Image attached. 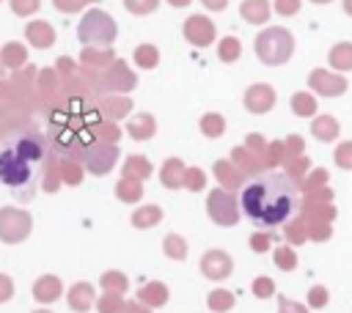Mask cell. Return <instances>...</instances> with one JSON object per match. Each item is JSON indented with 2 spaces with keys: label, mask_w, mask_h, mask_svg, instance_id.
Returning a JSON list of instances; mask_svg holds the SVG:
<instances>
[{
  "label": "cell",
  "mask_w": 352,
  "mask_h": 313,
  "mask_svg": "<svg viewBox=\"0 0 352 313\" xmlns=\"http://www.w3.org/2000/svg\"><path fill=\"white\" fill-rule=\"evenodd\" d=\"M138 299L146 305V308H160L168 302V288L162 283H146L140 291H138Z\"/></svg>",
  "instance_id": "cell-18"
},
{
  "label": "cell",
  "mask_w": 352,
  "mask_h": 313,
  "mask_svg": "<svg viewBox=\"0 0 352 313\" xmlns=\"http://www.w3.org/2000/svg\"><path fill=\"white\" fill-rule=\"evenodd\" d=\"M126 132H129L135 140H148V137L157 132V121H154V115H148V113H138V115L129 118Z\"/></svg>",
  "instance_id": "cell-16"
},
{
  "label": "cell",
  "mask_w": 352,
  "mask_h": 313,
  "mask_svg": "<svg viewBox=\"0 0 352 313\" xmlns=\"http://www.w3.org/2000/svg\"><path fill=\"white\" fill-rule=\"evenodd\" d=\"M239 14H242V19L253 22V25H261L270 16V3L267 0H245L242 8H239Z\"/></svg>",
  "instance_id": "cell-19"
},
{
  "label": "cell",
  "mask_w": 352,
  "mask_h": 313,
  "mask_svg": "<svg viewBox=\"0 0 352 313\" xmlns=\"http://www.w3.org/2000/svg\"><path fill=\"white\" fill-rule=\"evenodd\" d=\"M102 288H104V291L124 294V291H126V277H124L121 272H104V275H102Z\"/></svg>",
  "instance_id": "cell-32"
},
{
  "label": "cell",
  "mask_w": 352,
  "mask_h": 313,
  "mask_svg": "<svg viewBox=\"0 0 352 313\" xmlns=\"http://www.w3.org/2000/svg\"><path fill=\"white\" fill-rule=\"evenodd\" d=\"M77 36L85 47H107L116 41L118 27L110 14H104L102 8H91L77 25Z\"/></svg>",
  "instance_id": "cell-3"
},
{
  "label": "cell",
  "mask_w": 352,
  "mask_h": 313,
  "mask_svg": "<svg viewBox=\"0 0 352 313\" xmlns=\"http://www.w3.org/2000/svg\"><path fill=\"white\" fill-rule=\"evenodd\" d=\"M30 233V214L28 211H19V209H0V239L8 242V244H16L22 242L25 236Z\"/></svg>",
  "instance_id": "cell-5"
},
{
  "label": "cell",
  "mask_w": 352,
  "mask_h": 313,
  "mask_svg": "<svg viewBox=\"0 0 352 313\" xmlns=\"http://www.w3.org/2000/svg\"><path fill=\"white\" fill-rule=\"evenodd\" d=\"M292 33L283 30V27H267L264 33H258L256 38V55L267 63V66H278V63H286L289 55H292Z\"/></svg>",
  "instance_id": "cell-4"
},
{
  "label": "cell",
  "mask_w": 352,
  "mask_h": 313,
  "mask_svg": "<svg viewBox=\"0 0 352 313\" xmlns=\"http://www.w3.org/2000/svg\"><path fill=\"white\" fill-rule=\"evenodd\" d=\"M280 313H305L300 305H294V302H289V299H280Z\"/></svg>",
  "instance_id": "cell-49"
},
{
  "label": "cell",
  "mask_w": 352,
  "mask_h": 313,
  "mask_svg": "<svg viewBox=\"0 0 352 313\" xmlns=\"http://www.w3.org/2000/svg\"><path fill=\"white\" fill-rule=\"evenodd\" d=\"M214 173L220 176V181H223L226 187H236V184H239L236 170H231V167H228V162H217V165H214Z\"/></svg>",
  "instance_id": "cell-35"
},
{
  "label": "cell",
  "mask_w": 352,
  "mask_h": 313,
  "mask_svg": "<svg viewBox=\"0 0 352 313\" xmlns=\"http://www.w3.org/2000/svg\"><path fill=\"white\" fill-rule=\"evenodd\" d=\"M184 173H187V167H184L179 159H168V162L162 165V170H160V178H162V184H165L168 189H176V187L184 184Z\"/></svg>",
  "instance_id": "cell-17"
},
{
  "label": "cell",
  "mask_w": 352,
  "mask_h": 313,
  "mask_svg": "<svg viewBox=\"0 0 352 313\" xmlns=\"http://www.w3.org/2000/svg\"><path fill=\"white\" fill-rule=\"evenodd\" d=\"M272 104H275V91H272L270 85H250V88H248V93H245V107H248L250 113L261 115V113H267Z\"/></svg>",
  "instance_id": "cell-11"
},
{
  "label": "cell",
  "mask_w": 352,
  "mask_h": 313,
  "mask_svg": "<svg viewBox=\"0 0 352 313\" xmlns=\"http://www.w3.org/2000/svg\"><path fill=\"white\" fill-rule=\"evenodd\" d=\"M38 5H41L38 0H11V11L19 14V16H30V14H36Z\"/></svg>",
  "instance_id": "cell-37"
},
{
  "label": "cell",
  "mask_w": 352,
  "mask_h": 313,
  "mask_svg": "<svg viewBox=\"0 0 352 313\" xmlns=\"http://www.w3.org/2000/svg\"><path fill=\"white\" fill-rule=\"evenodd\" d=\"M201 3H204V5H206V8H212V11H223V8H226V3H228V0H201Z\"/></svg>",
  "instance_id": "cell-50"
},
{
  "label": "cell",
  "mask_w": 352,
  "mask_h": 313,
  "mask_svg": "<svg viewBox=\"0 0 352 313\" xmlns=\"http://www.w3.org/2000/svg\"><path fill=\"white\" fill-rule=\"evenodd\" d=\"M206 209H209V217L217 225H236V220H239L236 200L226 189H212L209 192V200H206Z\"/></svg>",
  "instance_id": "cell-6"
},
{
  "label": "cell",
  "mask_w": 352,
  "mask_h": 313,
  "mask_svg": "<svg viewBox=\"0 0 352 313\" xmlns=\"http://www.w3.org/2000/svg\"><path fill=\"white\" fill-rule=\"evenodd\" d=\"M36 313H52V310H36Z\"/></svg>",
  "instance_id": "cell-54"
},
{
  "label": "cell",
  "mask_w": 352,
  "mask_h": 313,
  "mask_svg": "<svg viewBox=\"0 0 352 313\" xmlns=\"http://www.w3.org/2000/svg\"><path fill=\"white\" fill-rule=\"evenodd\" d=\"M110 60H113V49H110V47H102V49L85 47V49H82V63H88V66H94V69H107Z\"/></svg>",
  "instance_id": "cell-20"
},
{
  "label": "cell",
  "mask_w": 352,
  "mask_h": 313,
  "mask_svg": "<svg viewBox=\"0 0 352 313\" xmlns=\"http://www.w3.org/2000/svg\"><path fill=\"white\" fill-rule=\"evenodd\" d=\"M151 176V165L146 162V156H129L126 162H124V178H138V181H143V178H148Z\"/></svg>",
  "instance_id": "cell-22"
},
{
  "label": "cell",
  "mask_w": 352,
  "mask_h": 313,
  "mask_svg": "<svg viewBox=\"0 0 352 313\" xmlns=\"http://www.w3.org/2000/svg\"><path fill=\"white\" fill-rule=\"evenodd\" d=\"M107 140H110V143L118 140V129H116V126H104V129H102V143H107Z\"/></svg>",
  "instance_id": "cell-47"
},
{
  "label": "cell",
  "mask_w": 352,
  "mask_h": 313,
  "mask_svg": "<svg viewBox=\"0 0 352 313\" xmlns=\"http://www.w3.org/2000/svg\"><path fill=\"white\" fill-rule=\"evenodd\" d=\"M267 244H270V239H267V236H250V247H253V250H258V253H261V250H267Z\"/></svg>",
  "instance_id": "cell-48"
},
{
  "label": "cell",
  "mask_w": 352,
  "mask_h": 313,
  "mask_svg": "<svg viewBox=\"0 0 352 313\" xmlns=\"http://www.w3.org/2000/svg\"><path fill=\"white\" fill-rule=\"evenodd\" d=\"M52 3H55L58 11H63V14H74V11H82L85 3H94V0H52Z\"/></svg>",
  "instance_id": "cell-39"
},
{
  "label": "cell",
  "mask_w": 352,
  "mask_h": 313,
  "mask_svg": "<svg viewBox=\"0 0 352 313\" xmlns=\"http://www.w3.org/2000/svg\"><path fill=\"white\" fill-rule=\"evenodd\" d=\"M239 203L256 225L272 228L286 222L297 211V187L286 173H258L242 187Z\"/></svg>",
  "instance_id": "cell-1"
},
{
  "label": "cell",
  "mask_w": 352,
  "mask_h": 313,
  "mask_svg": "<svg viewBox=\"0 0 352 313\" xmlns=\"http://www.w3.org/2000/svg\"><path fill=\"white\" fill-rule=\"evenodd\" d=\"M330 63L336 69H349L352 66V44H338L333 52H330Z\"/></svg>",
  "instance_id": "cell-28"
},
{
  "label": "cell",
  "mask_w": 352,
  "mask_h": 313,
  "mask_svg": "<svg viewBox=\"0 0 352 313\" xmlns=\"http://www.w3.org/2000/svg\"><path fill=\"white\" fill-rule=\"evenodd\" d=\"M314 3H330V0H314Z\"/></svg>",
  "instance_id": "cell-55"
},
{
  "label": "cell",
  "mask_w": 352,
  "mask_h": 313,
  "mask_svg": "<svg viewBox=\"0 0 352 313\" xmlns=\"http://www.w3.org/2000/svg\"><path fill=\"white\" fill-rule=\"evenodd\" d=\"M311 88L319 91L322 96H338V93L346 91V80H344V77H333V74L316 69V71L311 74Z\"/></svg>",
  "instance_id": "cell-12"
},
{
  "label": "cell",
  "mask_w": 352,
  "mask_h": 313,
  "mask_svg": "<svg viewBox=\"0 0 352 313\" xmlns=\"http://www.w3.org/2000/svg\"><path fill=\"white\" fill-rule=\"evenodd\" d=\"M124 5H126L129 14L143 16V14H151V11L160 5V0H124Z\"/></svg>",
  "instance_id": "cell-34"
},
{
  "label": "cell",
  "mask_w": 352,
  "mask_h": 313,
  "mask_svg": "<svg viewBox=\"0 0 352 313\" xmlns=\"http://www.w3.org/2000/svg\"><path fill=\"white\" fill-rule=\"evenodd\" d=\"M69 308L77 310V313H85L91 305H94V286L91 283H74L69 288Z\"/></svg>",
  "instance_id": "cell-15"
},
{
  "label": "cell",
  "mask_w": 352,
  "mask_h": 313,
  "mask_svg": "<svg viewBox=\"0 0 352 313\" xmlns=\"http://www.w3.org/2000/svg\"><path fill=\"white\" fill-rule=\"evenodd\" d=\"M223 126H226V121H223L217 113H209V115L201 118V129H204L206 137H217V135H223Z\"/></svg>",
  "instance_id": "cell-30"
},
{
  "label": "cell",
  "mask_w": 352,
  "mask_h": 313,
  "mask_svg": "<svg viewBox=\"0 0 352 313\" xmlns=\"http://www.w3.org/2000/svg\"><path fill=\"white\" fill-rule=\"evenodd\" d=\"M239 49H242L239 41H236L234 36H226V38L220 41V47H217V55H220V60L228 63V60H236V58H239Z\"/></svg>",
  "instance_id": "cell-29"
},
{
  "label": "cell",
  "mask_w": 352,
  "mask_h": 313,
  "mask_svg": "<svg viewBox=\"0 0 352 313\" xmlns=\"http://www.w3.org/2000/svg\"><path fill=\"white\" fill-rule=\"evenodd\" d=\"M116 156H118V151H116L113 143H94V146L85 148V154H82V165L88 167V173L102 176V173H110V170H113Z\"/></svg>",
  "instance_id": "cell-7"
},
{
  "label": "cell",
  "mask_w": 352,
  "mask_h": 313,
  "mask_svg": "<svg viewBox=\"0 0 352 313\" xmlns=\"http://www.w3.org/2000/svg\"><path fill=\"white\" fill-rule=\"evenodd\" d=\"M116 195H118L121 200H126V203L140 200V195H143V184H140L138 178H121L118 187H116Z\"/></svg>",
  "instance_id": "cell-24"
},
{
  "label": "cell",
  "mask_w": 352,
  "mask_h": 313,
  "mask_svg": "<svg viewBox=\"0 0 352 313\" xmlns=\"http://www.w3.org/2000/svg\"><path fill=\"white\" fill-rule=\"evenodd\" d=\"M80 167H74L72 162H63V181H69V184H80Z\"/></svg>",
  "instance_id": "cell-42"
},
{
  "label": "cell",
  "mask_w": 352,
  "mask_h": 313,
  "mask_svg": "<svg viewBox=\"0 0 352 313\" xmlns=\"http://www.w3.org/2000/svg\"><path fill=\"white\" fill-rule=\"evenodd\" d=\"M168 3H170L173 8H184V5H190L192 0H168Z\"/></svg>",
  "instance_id": "cell-52"
},
{
  "label": "cell",
  "mask_w": 352,
  "mask_h": 313,
  "mask_svg": "<svg viewBox=\"0 0 352 313\" xmlns=\"http://www.w3.org/2000/svg\"><path fill=\"white\" fill-rule=\"evenodd\" d=\"M275 258H278V264H280V269H292L294 266V255L286 250V247H280L278 253H275Z\"/></svg>",
  "instance_id": "cell-45"
},
{
  "label": "cell",
  "mask_w": 352,
  "mask_h": 313,
  "mask_svg": "<svg viewBox=\"0 0 352 313\" xmlns=\"http://www.w3.org/2000/svg\"><path fill=\"white\" fill-rule=\"evenodd\" d=\"M184 38L190 44H195V47H209L212 38H214V25L206 16H198L195 14V16H190L184 22Z\"/></svg>",
  "instance_id": "cell-9"
},
{
  "label": "cell",
  "mask_w": 352,
  "mask_h": 313,
  "mask_svg": "<svg viewBox=\"0 0 352 313\" xmlns=\"http://www.w3.org/2000/svg\"><path fill=\"white\" fill-rule=\"evenodd\" d=\"M201 272L212 280H223L231 275V258L223 253V250H209L204 258H201Z\"/></svg>",
  "instance_id": "cell-10"
},
{
  "label": "cell",
  "mask_w": 352,
  "mask_h": 313,
  "mask_svg": "<svg viewBox=\"0 0 352 313\" xmlns=\"http://www.w3.org/2000/svg\"><path fill=\"white\" fill-rule=\"evenodd\" d=\"M336 162L344 165V167H352V143H349V146H341V148L336 151Z\"/></svg>",
  "instance_id": "cell-43"
},
{
  "label": "cell",
  "mask_w": 352,
  "mask_h": 313,
  "mask_svg": "<svg viewBox=\"0 0 352 313\" xmlns=\"http://www.w3.org/2000/svg\"><path fill=\"white\" fill-rule=\"evenodd\" d=\"M135 82L138 80H135L132 69L124 60H113L107 66L104 77L99 80V91H129V88H135Z\"/></svg>",
  "instance_id": "cell-8"
},
{
  "label": "cell",
  "mask_w": 352,
  "mask_h": 313,
  "mask_svg": "<svg viewBox=\"0 0 352 313\" xmlns=\"http://www.w3.org/2000/svg\"><path fill=\"white\" fill-rule=\"evenodd\" d=\"M0 115H3V107H0Z\"/></svg>",
  "instance_id": "cell-57"
},
{
  "label": "cell",
  "mask_w": 352,
  "mask_h": 313,
  "mask_svg": "<svg viewBox=\"0 0 352 313\" xmlns=\"http://www.w3.org/2000/svg\"><path fill=\"white\" fill-rule=\"evenodd\" d=\"M124 313H151V310H148V308H146V305H143V302H140V305H138V302H135V305H132V302H129V305H126V310H124Z\"/></svg>",
  "instance_id": "cell-51"
},
{
  "label": "cell",
  "mask_w": 352,
  "mask_h": 313,
  "mask_svg": "<svg viewBox=\"0 0 352 313\" xmlns=\"http://www.w3.org/2000/svg\"><path fill=\"white\" fill-rule=\"evenodd\" d=\"M165 255L168 258H184L187 255V247H184V239L182 236H176V233H168L165 236Z\"/></svg>",
  "instance_id": "cell-31"
},
{
  "label": "cell",
  "mask_w": 352,
  "mask_h": 313,
  "mask_svg": "<svg viewBox=\"0 0 352 313\" xmlns=\"http://www.w3.org/2000/svg\"><path fill=\"white\" fill-rule=\"evenodd\" d=\"M0 66H3V58H0ZM0 74H3V69H0Z\"/></svg>",
  "instance_id": "cell-56"
},
{
  "label": "cell",
  "mask_w": 352,
  "mask_h": 313,
  "mask_svg": "<svg viewBox=\"0 0 352 313\" xmlns=\"http://www.w3.org/2000/svg\"><path fill=\"white\" fill-rule=\"evenodd\" d=\"M44 165H47V146L36 132L11 135L0 146V184L19 200L33 198Z\"/></svg>",
  "instance_id": "cell-2"
},
{
  "label": "cell",
  "mask_w": 352,
  "mask_h": 313,
  "mask_svg": "<svg viewBox=\"0 0 352 313\" xmlns=\"http://www.w3.org/2000/svg\"><path fill=\"white\" fill-rule=\"evenodd\" d=\"M11 294H14V283H11V277H8V275H0V302H8Z\"/></svg>",
  "instance_id": "cell-44"
},
{
  "label": "cell",
  "mask_w": 352,
  "mask_h": 313,
  "mask_svg": "<svg viewBox=\"0 0 352 313\" xmlns=\"http://www.w3.org/2000/svg\"><path fill=\"white\" fill-rule=\"evenodd\" d=\"M60 280L55 277V275H44V277H38L36 283H33V297L38 299V302H44V305H50V302H55L58 297H60Z\"/></svg>",
  "instance_id": "cell-14"
},
{
  "label": "cell",
  "mask_w": 352,
  "mask_h": 313,
  "mask_svg": "<svg viewBox=\"0 0 352 313\" xmlns=\"http://www.w3.org/2000/svg\"><path fill=\"white\" fill-rule=\"evenodd\" d=\"M344 11L352 16V0H344Z\"/></svg>",
  "instance_id": "cell-53"
},
{
  "label": "cell",
  "mask_w": 352,
  "mask_h": 313,
  "mask_svg": "<svg viewBox=\"0 0 352 313\" xmlns=\"http://www.w3.org/2000/svg\"><path fill=\"white\" fill-rule=\"evenodd\" d=\"M292 107H294L297 115H311V113H314V99L305 96V93H297V96L292 99Z\"/></svg>",
  "instance_id": "cell-38"
},
{
  "label": "cell",
  "mask_w": 352,
  "mask_h": 313,
  "mask_svg": "<svg viewBox=\"0 0 352 313\" xmlns=\"http://www.w3.org/2000/svg\"><path fill=\"white\" fill-rule=\"evenodd\" d=\"M253 291H256L258 297H267V294H272V283H270L267 277H258V280L253 283Z\"/></svg>",
  "instance_id": "cell-46"
},
{
  "label": "cell",
  "mask_w": 352,
  "mask_h": 313,
  "mask_svg": "<svg viewBox=\"0 0 352 313\" xmlns=\"http://www.w3.org/2000/svg\"><path fill=\"white\" fill-rule=\"evenodd\" d=\"M25 36H28V41H30L33 47H38V49L52 47V41H55V30H52V25H50V22H41V19L30 22V25L25 27Z\"/></svg>",
  "instance_id": "cell-13"
},
{
  "label": "cell",
  "mask_w": 352,
  "mask_h": 313,
  "mask_svg": "<svg viewBox=\"0 0 352 313\" xmlns=\"http://www.w3.org/2000/svg\"><path fill=\"white\" fill-rule=\"evenodd\" d=\"M336 132H338V126H336L333 118H319V121H314V135H316L319 140H333Z\"/></svg>",
  "instance_id": "cell-33"
},
{
  "label": "cell",
  "mask_w": 352,
  "mask_h": 313,
  "mask_svg": "<svg viewBox=\"0 0 352 313\" xmlns=\"http://www.w3.org/2000/svg\"><path fill=\"white\" fill-rule=\"evenodd\" d=\"M0 58H3V66L16 69V66H22V63L28 60V52H25V47H22L19 41H8V44L3 47V52H0Z\"/></svg>",
  "instance_id": "cell-21"
},
{
  "label": "cell",
  "mask_w": 352,
  "mask_h": 313,
  "mask_svg": "<svg viewBox=\"0 0 352 313\" xmlns=\"http://www.w3.org/2000/svg\"><path fill=\"white\" fill-rule=\"evenodd\" d=\"M234 305V297L228 294V291H214V294H209V308L212 310H228Z\"/></svg>",
  "instance_id": "cell-36"
},
{
  "label": "cell",
  "mask_w": 352,
  "mask_h": 313,
  "mask_svg": "<svg viewBox=\"0 0 352 313\" xmlns=\"http://www.w3.org/2000/svg\"><path fill=\"white\" fill-rule=\"evenodd\" d=\"M129 110H132V102H129L126 96H121V99L110 96V99L102 104V113H104V115H110V118H124Z\"/></svg>",
  "instance_id": "cell-26"
},
{
  "label": "cell",
  "mask_w": 352,
  "mask_h": 313,
  "mask_svg": "<svg viewBox=\"0 0 352 313\" xmlns=\"http://www.w3.org/2000/svg\"><path fill=\"white\" fill-rule=\"evenodd\" d=\"M275 11L283 16H292L300 11V0H275Z\"/></svg>",
  "instance_id": "cell-41"
},
{
  "label": "cell",
  "mask_w": 352,
  "mask_h": 313,
  "mask_svg": "<svg viewBox=\"0 0 352 313\" xmlns=\"http://www.w3.org/2000/svg\"><path fill=\"white\" fill-rule=\"evenodd\" d=\"M204 173L198 170V167H190L187 173H184V187H190V189H201L204 187Z\"/></svg>",
  "instance_id": "cell-40"
},
{
  "label": "cell",
  "mask_w": 352,
  "mask_h": 313,
  "mask_svg": "<svg viewBox=\"0 0 352 313\" xmlns=\"http://www.w3.org/2000/svg\"><path fill=\"white\" fill-rule=\"evenodd\" d=\"M162 220V209L160 206H143V209H138L135 214H132V225L135 228H151V225H157Z\"/></svg>",
  "instance_id": "cell-23"
},
{
  "label": "cell",
  "mask_w": 352,
  "mask_h": 313,
  "mask_svg": "<svg viewBox=\"0 0 352 313\" xmlns=\"http://www.w3.org/2000/svg\"><path fill=\"white\" fill-rule=\"evenodd\" d=\"M96 308H99V313H124L126 310L121 294H116V291H107L104 297H99L96 299Z\"/></svg>",
  "instance_id": "cell-27"
},
{
  "label": "cell",
  "mask_w": 352,
  "mask_h": 313,
  "mask_svg": "<svg viewBox=\"0 0 352 313\" xmlns=\"http://www.w3.org/2000/svg\"><path fill=\"white\" fill-rule=\"evenodd\" d=\"M157 60H160V52H157L154 44H140V47L135 49V63H138L140 69H154Z\"/></svg>",
  "instance_id": "cell-25"
}]
</instances>
